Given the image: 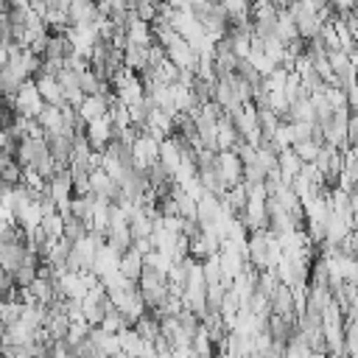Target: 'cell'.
<instances>
[{
    "mask_svg": "<svg viewBox=\"0 0 358 358\" xmlns=\"http://www.w3.org/2000/svg\"><path fill=\"white\" fill-rule=\"evenodd\" d=\"M129 151H131V168L145 171L159 157V140L151 137V134H145V131H137L134 140L129 143Z\"/></svg>",
    "mask_w": 358,
    "mask_h": 358,
    "instance_id": "cell-1",
    "label": "cell"
},
{
    "mask_svg": "<svg viewBox=\"0 0 358 358\" xmlns=\"http://www.w3.org/2000/svg\"><path fill=\"white\" fill-rule=\"evenodd\" d=\"M42 98H39V92H36V87H34V78H28V81H22V87L17 90V95L11 98V109H14V115H22V117H36L39 112H42Z\"/></svg>",
    "mask_w": 358,
    "mask_h": 358,
    "instance_id": "cell-2",
    "label": "cell"
},
{
    "mask_svg": "<svg viewBox=\"0 0 358 358\" xmlns=\"http://www.w3.org/2000/svg\"><path fill=\"white\" fill-rule=\"evenodd\" d=\"M213 171H215V173H218V179L227 185V190L243 182V165H241V159H238L232 151H215Z\"/></svg>",
    "mask_w": 358,
    "mask_h": 358,
    "instance_id": "cell-3",
    "label": "cell"
},
{
    "mask_svg": "<svg viewBox=\"0 0 358 358\" xmlns=\"http://www.w3.org/2000/svg\"><path fill=\"white\" fill-rule=\"evenodd\" d=\"M182 148H185V140H179V137H162L159 140V157H157V162L171 173V179H173V173H176V168L182 165Z\"/></svg>",
    "mask_w": 358,
    "mask_h": 358,
    "instance_id": "cell-4",
    "label": "cell"
},
{
    "mask_svg": "<svg viewBox=\"0 0 358 358\" xmlns=\"http://www.w3.org/2000/svg\"><path fill=\"white\" fill-rule=\"evenodd\" d=\"M84 140L90 143L92 151H103V148L115 140V134H112V123L106 120V115L98 117V120H90V123H87V129H84Z\"/></svg>",
    "mask_w": 358,
    "mask_h": 358,
    "instance_id": "cell-5",
    "label": "cell"
},
{
    "mask_svg": "<svg viewBox=\"0 0 358 358\" xmlns=\"http://www.w3.org/2000/svg\"><path fill=\"white\" fill-rule=\"evenodd\" d=\"M36 123H39V129L45 131V137L48 134H67V137H73V131L64 126V117H62V106H42V112L34 117Z\"/></svg>",
    "mask_w": 358,
    "mask_h": 358,
    "instance_id": "cell-6",
    "label": "cell"
},
{
    "mask_svg": "<svg viewBox=\"0 0 358 358\" xmlns=\"http://www.w3.org/2000/svg\"><path fill=\"white\" fill-rule=\"evenodd\" d=\"M117 260H120V255L112 249V246H98V252H95V257H92V274L98 277V280H103V277H109V274H115L117 271Z\"/></svg>",
    "mask_w": 358,
    "mask_h": 358,
    "instance_id": "cell-7",
    "label": "cell"
},
{
    "mask_svg": "<svg viewBox=\"0 0 358 358\" xmlns=\"http://www.w3.org/2000/svg\"><path fill=\"white\" fill-rule=\"evenodd\" d=\"M25 255H28L25 241H6V243H0V268L14 274Z\"/></svg>",
    "mask_w": 358,
    "mask_h": 358,
    "instance_id": "cell-8",
    "label": "cell"
},
{
    "mask_svg": "<svg viewBox=\"0 0 358 358\" xmlns=\"http://www.w3.org/2000/svg\"><path fill=\"white\" fill-rule=\"evenodd\" d=\"M67 20H70V25H95V20H98L95 0H70Z\"/></svg>",
    "mask_w": 358,
    "mask_h": 358,
    "instance_id": "cell-9",
    "label": "cell"
},
{
    "mask_svg": "<svg viewBox=\"0 0 358 358\" xmlns=\"http://www.w3.org/2000/svg\"><path fill=\"white\" fill-rule=\"evenodd\" d=\"M90 196L92 199H106V201H115L117 199V185L101 171V168H95V171H90Z\"/></svg>",
    "mask_w": 358,
    "mask_h": 358,
    "instance_id": "cell-10",
    "label": "cell"
},
{
    "mask_svg": "<svg viewBox=\"0 0 358 358\" xmlns=\"http://www.w3.org/2000/svg\"><path fill=\"white\" fill-rule=\"evenodd\" d=\"M34 87H36L42 103H48V106H64V98H62V90H59L56 78H50V76H34Z\"/></svg>",
    "mask_w": 358,
    "mask_h": 358,
    "instance_id": "cell-11",
    "label": "cell"
},
{
    "mask_svg": "<svg viewBox=\"0 0 358 358\" xmlns=\"http://www.w3.org/2000/svg\"><path fill=\"white\" fill-rule=\"evenodd\" d=\"M123 67L140 76L148 67V45H126L123 48Z\"/></svg>",
    "mask_w": 358,
    "mask_h": 358,
    "instance_id": "cell-12",
    "label": "cell"
},
{
    "mask_svg": "<svg viewBox=\"0 0 358 358\" xmlns=\"http://www.w3.org/2000/svg\"><path fill=\"white\" fill-rule=\"evenodd\" d=\"M126 45H151L154 39H151V28H148V22H143V20H137L131 11H129V20H126Z\"/></svg>",
    "mask_w": 358,
    "mask_h": 358,
    "instance_id": "cell-13",
    "label": "cell"
},
{
    "mask_svg": "<svg viewBox=\"0 0 358 358\" xmlns=\"http://www.w3.org/2000/svg\"><path fill=\"white\" fill-rule=\"evenodd\" d=\"M117 271H120L126 280L137 282V277H140V271H143V252H137L134 246H129V249L120 255V260H117Z\"/></svg>",
    "mask_w": 358,
    "mask_h": 358,
    "instance_id": "cell-14",
    "label": "cell"
},
{
    "mask_svg": "<svg viewBox=\"0 0 358 358\" xmlns=\"http://www.w3.org/2000/svg\"><path fill=\"white\" fill-rule=\"evenodd\" d=\"M39 263H42V260H39L34 252H28V255L22 257V263L17 266V271L11 274L14 285H17V288H28V285L36 280V268H39Z\"/></svg>",
    "mask_w": 358,
    "mask_h": 358,
    "instance_id": "cell-15",
    "label": "cell"
},
{
    "mask_svg": "<svg viewBox=\"0 0 358 358\" xmlns=\"http://www.w3.org/2000/svg\"><path fill=\"white\" fill-rule=\"evenodd\" d=\"M299 168H302V159H299L291 148H285V151L277 154V173H280V179H282L285 185H291V179L299 176Z\"/></svg>",
    "mask_w": 358,
    "mask_h": 358,
    "instance_id": "cell-16",
    "label": "cell"
},
{
    "mask_svg": "<svg viewBox=\"0 0 358 358\" xmlns=\"http://www.w3.org/2000/svg\"><path fill=\"white\" fill-rule=\"evenodd\" d=\"M76 112H78V117H81L84 123L98 120V117H103V115H106V101H103L101 95H84V98H81V103L76 106Z\"/></svg>",
    "mask_w": 358,
    "mask_h": 358,
    "instance_id": "cell-17",
    "label": "cell"
},
{
    "mask_svg": "<svg viewBox=\"0 0 358 358\" xmlns=\"http://www.w3.org/2000/svg\"><path fill=\"white\" fill-rule=\"evenodd\" d=\"M90 341H92V344H95V350H98L101 355H106V358H112V355H117V352H120L117 333H103L101 327H92V330H90Z\"/></svg>",
    "mask_w": 358,
    "mask_h": 358,
    "instance_id": "cell-18",
    "label": "cell"
},
{
    "mask_svg": "<svg viewBox=\"0 0 358 358\" xmlns=\"http://www.w3.org/2000/svg\"><path fill=\"white\" fill-rule=\"evenodd\" d=\"M165 288H168V277L157 268L143 266V271L137 277V291H165Z\"/></svg>",
    "mask_w": 358,
    "mask_h": 358,
    "instance_id": "cell-19",
    "label": "cell"
},
{
    "mask_svg": "<svg viewBox=\"0 0 358 358\" xmlns=\"http://www.w3.org/2000/svg\"><path fill=\"white\" fill-rule=\"evenodd\" d=\"M168 92H171L173 115H176V112H187L190 106H196V103H193V92H190V87H185V84L173 81V84H168Z\"/></svg>",
    "mask_w": 358,
    "mask_h": 358,
    "instance_id": "cell-20",
    "label": "cell"
},
{
    "mask_svg": "<svg viewBox=\"0 0 358 358\" xmlns=\"http://www.w3.org/2000/svg\"><path fill=\"white\" fill-rule=\"evenodd\" d=\"M131 327H134V333H137L143 341H154V338L159 336V319H157L151 310H145L143 316H137V322H134Z\"/></svg>",
    "mask_w": 358,
    "mask_h": 358,
    "instance_id": "cell-21",
    "label": "cell"
},
{
    "mask_svg": "<svg viewBox=\"0 0 358 358\" xmlns=\"http://www.w3.org/2000/svg\"><path fill=\"white\" fill-rule=\"evenodd\" d=\"M117 341H120V352H126V355H131V358H137L140 350H143V344H145V341L134 333V327L120 330V333H117Z\"/></svg>",
    "mask_w": 358,
    "mask_h": 358,
    "instance_id": "cell-22",
    "label": "cell"
},
{
    "mask_svg": "<svg viewBox=\"0 0 358 358\" xmlns=\"http://www.w3.org/2000/svg\"><path fill=\"white\" fill-rule=\"evenodd\" d=\"M62 227H64V218H62L59 213H48V215H42V221H39V229H42V235H45L50 243L62 238Z\"/></svg>",
    "mask_w": 358,
    "mask_h": 358,
    "instance_id": "cell-23",
    "label": "cell"
},
{
    "mask_svg": "<svg viewBox=\"0 0 358 358\" xmlns=\"http://www.w3.org/2000/svg\"><path fill=\"white\" fill-rule=\"evenodd\" d=\"M62 218H64V227H62V238H64V241L76 243V241H81V238L87 235V224H84V221L73 218L70 213H67V215H62Z\"/></svg>",
    "mask_w": 358,
    "mask_h": 358,
    "instance_id": "cell-24",
    "label": "cell"
},
{
    "mask_svg": "<svg viewBox=\"0 0 358 358\" xmlns=\"http://www.w3.org/2000/svg\"><path fill=\"white\" fill-rule=\"evenodd\" d=\"M277 285H280V280H277L274 268H263V271H257V285H255V291H257L260 296L271 299V294L277 291Z\"/></svg>",
    "mask_w": 358,
    "mask_h": 358,
    "instance_id": "cell-25",
    "label": "cell"
},
{
    "mask_svg": "<svg viewBox=\"0 0 358 358\" xmlns=\"http://www.w3.org/2000/svg\"><path fill=\"white\" fill-rule=\"evenodd\" d=\"M90 330H92V327H90L84 319H78V322H70V324H67V333H64V344L73 350L76 344H81V341L90 336Z\"/></svg>",
    "mask_w": 358,
    "mask_h": 358,
    "instance_id": "cell-26",
    "label": "cell"
},
{
    "mask_svg": "<svg viewBox=\"0 0 358 358\" xmlns=\"http://www.w3.org/2000/svg\"><path fill=\"white\" fill-rule=\"evenodd\" d=\"M90 213H92V196H70V215L73 218L87 224Z\"/></svg>",
    "mask_w": 358,
    "mask_h": 358,
    "instance_id": "cell-27",
    "label": "cell"
},
{
    "mask_svg": "<svg viewBox=\"0 0 358 358\" xmlns=\"http://www.w3.org/2000/svg\"><path fill=\"white\" fill-rule=\"evenodd\" d=\"M78 87H81V95H101L103 81H98V76L92 73V67H87V70L78 73Z\"/></svg>",
    "mask_w": 358,
    "mask_h": 358,
    "instance_id": "cell-28",
    "label": "cell"
},
{
    "mask_svg": "<svg viewBox=\"0 0 358 358\" xmlns=\"http://www.w3.org/2000/svg\"><path fill=\"white\" fill-rule=\"evenodd\" d=\"M319 148H322V143H316L313 137H310V140H299V143H294V145H291V151H294L302 162H313V159H316V154H319Z\"/></svg>",
    "mask_w": 358,
    "mask_h": 358,
    "instance_id": "cell-29",
    "label": "cell"
},
{
    "mask_svg": "<svg viewBox=\"0 0 358 358\" xmlns=\"http://www.w3.org/2000/svg\"><path fill=\"white\" fill-rule=\"evenodd\" d=\"M20 302H14V299H3L0 302V324L3 327H8V324H14L17 319H20Z\"/></svg>",
    "mask_w": 358,
    "mask_h": 358,
    "instance_id": "cell-30",
    "label": "cell"
},
{
    "mask_svg": "<svg viewBox=\"0 0 358 358\" xmlns=\"http://www.w3.org/2000/svg\"><path fill=\"white\" fill-rule=\"evenodd\" d=\"M285 78H288V70H285V67H274V70L263 78V90H266V92L282 90V87H285Z\"/></svg>",
    "mask_w": 358,
    "mask_h": 358,
    "instance_id": "cell-31",
    "label": "cell"
},
{
    "mask_svg": "<svg viewBox=\"0 0 358 358\" xmlns=\"http://www.w3.org/2000/svg\"><path fill=\"white\" fill-rule=\"evenodd\" d=\"M20 179H22V168L14 162V157L3 165V171H0V182L3 185H8V187H14V185H20Z\"/></svg>",
    "mask_w": 358,
    "mask_h": 358,
    "instance_id": "cell-32",
    "label": "cell"
},
{
    "mask_svg": "<svg viewBox=\"0 0 358 358\" xmlns=\"http://www.w3.org/2000/svg\"><path fill=\"white\" fill-rule=\"evenodd\" d=\"M176 322H179V327H182V333H185L187 338H190V336L196 333V327L201 324V322H199V316H196V313H190L187 308H182V310L176 313Z\"/></svg>",
    "mask_w": 358,
    "mask_h": 358,
    "instance_id": "cell-33",
    "label": "cell"
},
{
    "mask_svg": "<svg viewBox=\"0 0 358 358\" xmlns=\"http://www.w3.org/2000/svg\"><path fill=\"white\" fill-rule=\"evenodd\" d=\"M45 358H70V347L64 341H50Z\"/></svg>",
    "mask_w": 358,
    "mask_h": 358,
    "instance_id": "cell-34",
    "label": "cell"
},
{
    "mask_svg": "<svg viewBox=\"0 0 358 358\" xmlns=\"http://www.w3.org/2000/svg\"><path fill=\"white\" fill-rule=\"evenodd\" d=\"M355 140H358V120H355V115H350L347 117V145L355 148Z\"/></svg>",
    "mask_w": 358,
    "mask_h": 358,
    "instance_id": "cell-35",
    "label": "cell"
},
{
    "mask_svg": "<svg viewBox=\"0 0 358 358\" xmlns=\"http://www.w3.org/2000/svg\"><path fill=\"white\" fill-rule=\"evenodd\" d=\"M327 6H330L336 14H347V11H355V0H327Z\"/></svg>",
    "mask_w": 358,
    "mask_h": 358,
    "instance_id": "cell-36",
    "label": "cell"
},
{
    "mask_svg": "<svg viewBox=\"0 0 358 358\" xmlns=\"http://www.w3.org/2000/svg\"><path fill=\"white\" fill-rule=\"evenodd\" d=\"M48 3V8H62V11H67V6H70V0H45Z\"/></svg>",
    "mask_w": 358,
    "mask_h": 358,
    "instance_id": "cell-37",
    "label": "cell"
},
{
    "mask_svg": "<svg viewBox=\"0 0 358 358\" xmlns=\"http://www.w3.org/2000/svg\"><path fill=\"white\" fill-rule=\"evenodd\" d=\"M8 159H11V154H8V151H3V148H0V171H3V165H6V162H8Z\"/></svg>",
    "mask_w": 358,
    "mask_h": 358,
    "instance_id": "cell-38",
    "label": "cell"
},
{
    "mask_svg": "<svg viewBox=\"0 0 358 358\" xmlns=\"http://www.w3.org/2000/svg\"><path fill=\"white\" fill-rule=\"evenodd\" d=\"M213 358H232V355H229L227 350H215V352H213Z\"/></svg>",
    "mask_w": 358,
    "mask_h": 358,
    "instance_id": "cell-39",
    "label": "cell"
},
{
    "mask_svg": "<svg viewBox=\"0 0 358 358\" xmlns=\"http://www.w3.org/2000/svg\"><path fill=\"white\" fill-rule=\"evenodd\" d=\"M308 358H327V352H308Z\"/></svg>",
    "mask_w": 358,
    "mask_h": 358,
    "instance_id": "cell-40",
    "label": "cell"
},
{
    "mask_svg": "<svg viewBox=\"0 0 358 358\" xmlns=\"http://www.w3.org/2000/svg\"><path fill=\"white\" fill-rule=\"evenodd\" d=\"M112 358H131V355H126V352H117V355H112Z\"/></svg>",
    "mask_w": 358,
    "mask_h": 358,
    "instance_id": "cell-41",
    "label": "cell"
}]
</instances>
